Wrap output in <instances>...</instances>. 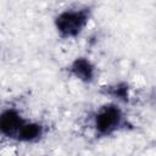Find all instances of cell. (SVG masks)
<instances>
[{
	"mask_svg": "<svg viewBox=\"0 0 156 156\" xmlns=\"http://www.w3.org/2000/svg\"><path fill=\"white\" fill-rule=\"evenodd\" d=\"M67 74L72 77L73 79L83 83V84H93L96 82L99 77V69L95 62L85 56V55H79L76 56L66 67Z\"/></svg>",
	"mask_w": 156,
	"mask_h": 156,
	"instance_id": "3957f363",
	"label": "cell"
},
{
	"mask_svg": "<svg viewBox=\"0 0 156 156\" xmlns=\"http://www.w3.org/2000/svg\"><path fill=\"white\" fill-rule=\"evenodd\" d=\"M28 118L23 116L21 110L13 106L0 110V138L16 141L17 135Z\"/></svg>",
	"mask_w": 156,
	"mask_h": 156,
	"instance_id": "277c9868",
	"label": "cell"
},
{
	"mask_svg": "<svg viewBox=\"0 0 156 156\" xmlns=\"http://www.w3.org/2000/svg\"><path fill=\"white\" fill-rule=\"evenodd\" d=\"M48 134V126L41 121L35 119H27L22 126L16 143L20 144H37L41 141L45 135Z\"/></svg>",
	"mask_w": 156,
	"mask_h": 156,
	"instance_id": "5b68a950",
	"label": "cell"
},
{
	"mask_svg": "<svg viewBox=\"0 0 156 156\" xmlns=\"http://www.w3.org/2000/svg\"><path fill=\"white\" fill-rule=\"evenodd\" d=\"M101 93L106 96H110L112 101L116 102H128L129 101V87L126 82H119L104 87Z\"/></svg>",
	"mask_w": 156,
	"mask_h": 156,
	"instance_id": "8992f818",
	"label": "cell"
},
{
	"mask_svg": "<svg viewBox=\"0 0 156 156\" xmlns=\"http://www.w3.org/2000/svg\"><path fill=\"white\" fill-rule=\"evenodd\" d=\"M88 123L96 139L115 136L132 127L124 108L116 101L105 102L95 108Z\"/></svg>",
	"mask_w": 156,
	"mask_h": 156,
	"instance_id": "6da1fadb",
	"label": "cell"
},
{
	"mask_svg": "<svg viewBox=\"0 0 156 156\" xmlns=\"http://www.w3.org/2000/svg\"><path fill=\"white\" fill-rule=\"evenodd\" d=\"M91 17L93 7L90 5L69 6L54 17L55 32L62 40L78 39L88 27Z\"/></svg>",
	"mask_w": 156,
	"mask_h": 156,
	"instance_id": "7a4b0ae2",
	"label": "cell"
}]
</instances>
